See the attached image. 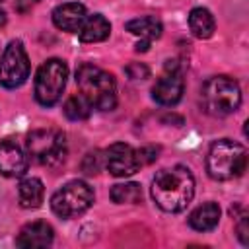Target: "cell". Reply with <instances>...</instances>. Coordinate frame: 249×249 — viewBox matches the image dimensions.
Here are the masks:
<instances>
[{
  "mask_svg": "<svg viewBox=\"0 0 249 249\" xmlns=\"http://www.w3.org/2000/svg\"><path fill=\"white\" fill-rule=\"evenodd\" d=\"M76 84L80 93L89 101L91 109L97 111H113L117 107V84L113 74L84 62L76 70Z\"/></svg>",
  "mask_w": 249,
  "mask_h": 249,
  "instance_id": "cell-2",
  "label": "cell"
},
{
  "mask_svg": "<svg viewBox=\"0 0 249 249\" xmlns=\"http://www.w3.org/2000/svg\"><path fill=\"white\" fill-rule=\"evenodd\" d=\"M124 29L132 35L138 37V43H136V53H146L150 49V43L154 39H160L161 37V31H163V25L158 18L154 16H142V18H134L130 21H126Z\"/></svg>",
  "mask_w": 249,
  "mask_h": 249,
  "instance_id": "cell-12",
  "label": "cell"
},
{
  "mask_svg": "<svg viewBox=\"0 0 249 249\" xmlns=\"http://www.w3.org/2000/svg\"><path fill=\"white\" fill-rule=\"evenodd\" d=\"M158 152H160V148H156V146H144V148H140V150H138L140 163H142V165H148V163L156 161V160H158Z\"/></svg>",
  "mask_w": 249,
  "mask_h": 249,
  "instance_id": "cell-23",
  "label": "cell"
},
{
  "mask_svg": "<svg viewBox=\"0 0 249 249\" xmlns=\"http://www.w3.org/2000/svg\"><path fill=\"white\" fill-rule=\"evenodd\" d=\"M54 239V230L43 222V220H35L25 224L18 237H16V245L23 247V249H33V247H49Z\"/></svg>",
  "mask_w": 249,
  "mask_h": 249,
  "instance_id": "cell-13",
  "label": "cell"
},
{
  "mask_svg": "<svg viewBox=\"0 0 249 249\" xmlns=\"http://www.w3.org/2000/svg\"><path fill=\"white\" fill-rule=\"evenodd\" d=\"M152 198L154 202L169 214L181 212L195 196V177L189 167L173 165L160 169L152 179Z\"/></svg>",
  "mask_w": 249,
  "mask_h": 249,
  "instance_id": "cell-1",
  "label": "cell"
},
{
  "mask_svg": "<svg viewBox=\"0 0 249 249\" xmlns=\"http://www.w3.org/2000/svg\"><path fill=\"white\" fill-rule=\"evenodd\" d=\"M29 78V58L21 41H10L0 56V86L16 89Z\"/></svg>",
  "mask_w": 249,
  "mask_h": 249,
  "instance_id": "cell-8",
  "label": "cell"
},
{
  "mask_svg": "<svg viewBox=\"0 0 249 249\" xmlns=\"http://www.w3.org/2000/svg\"><path fill=\"white\" fill-rule=\"evenodd\" d=\"M45 196L43 181L37 177H27L18 187V200L21 208H39Z\"/></svg>",
  "mask_w": 249,
  "mask_h": 249,
  "instance_id": "cell-17",
  "label": "cell"
},
{
  "mask_svg": "<svg viewBox=\"0 0 249 249\" xmlns=\"http://www.w3.org/2000/svg\"><path fill=\"white\" fill-rule=\"evenodd\" d=\"M247 165V150L243 144L222 138L216 140L206 156V171L214 181H230L239 177Z\"/></svg>",
  "mask_w": 249,
  "mask_h": 249,
  "instance_id": "cell-3",
  "label": "cell"
},
{
  "mask_svg": "<svg viewBox=\"0 0 249 249\" xmlns=\"http://www.w3.org/2000/svg\"><path fill=\"white\" fill-rule=\"evenodd\" d=\"M101 169V152L93 150L89 154H86L84 161H82V171L86 175H97Z\"/></svg>",
  "mask_w": 249,
  "mask_h": 249,
  "instance_id": "cell-21",
  "label": "cell"
},
{
  "mask_svg": "<svg viewBox=\"0 0 249 249\" xmlns=\"http://www.w3.org/2000/svg\"><path fill=\"white\" fill-rule=\"evenodd\" d=\"M105 167L113 177H128L136 173L142 163L138 158V150L130 144L115 142L105 150Z\"/></svg>",
  "mask_w": 249,
  "mask_h": 249,
  "instance_id": "cell-9",
  "label": "cell"
},
{
  "mask_svg": "<svg viewBox=\"0 0 249 249\" xmlns=\"http://www.w3.org/2000/svg\"><path fill=\"white\" fill-rule=\"evenodd\" d=\"M86 18V6L80 2H64L53 10V23L68 33H78Z\"/></svg>",
  "mask_w": 249,
  "mask_h": 249,
  "instance_id": "cell-14",
  "label": "cell"
},
{
  "mask_svg": "<svg viewBox=\"0 0 249 249\" xmlns=\"http://www.w3.org/2000/svg\"><path fill=\"white\" fill-rule=\"evenodd\" d=\"M37 2H39V0H16L14 6H16V10H18L19 14H27Z\"/></svg>",
  "mask_w": 249,
  "mask_h": 249,
  "instance_id": "cell-25",
  "label": "cell"
},
{
  "mask_svg": "<svg viewBox=\"0 0 249 249\" xmlns=\"http://www.w3.org/2000/svg\"><path fill=\"white\" fill-rule=\"evenodd\" d=\"M109 33H111V23L105 19V16L93 14V16H88L86 21L82 23L78 37L82 43H99V41H105Z\"/></svg>",
  "mask_w": 249,
  "mask_h": 249,
  "instance_id": "cell-16",
  "label": "cell"
},
{
  "mask_svg": "<svg viewBox=\"0 0 249 249\" xmlns=\"http://www.w3.org/2000/svg\"><path fill=\"white\" fill-rule=\"evenodd\" d=\"M6 21H8L6 12H4V10H0V27H4V25H6Z\"/></svg>",
  "mask_w": 249,
  "mask_h": 249,
  "instance_id": "cell-26",
  "label": "cell"
},
{
  "mask_svg": "<svg viewBox=\"0 0 249 249\" xmlns=\"http://www.w3.org/2000/svg\"><path fill=\"white\" fill-rule=\"evenodd\" d=\"M27 154L41 165H60L66 158V136L58 128H37L27 134Z\"/></svg>",
  "mask_w": 249,
  "mask_h": 249,
  "instance_id": "cell-5",
  "label": "cell"
},
{
  "mask_svg": "<svg viewBox=\"0 0 249 249\" xmlns=\"http://www.w3.org/2000/svg\"><path fill=\"white\" fill-rule=\"evenodd\" d=\"M202 109L212 117H228L241 105V88L230 76H212L200 89Z\"/></svg>",
  "mask_w": 249,
  "mask_h": 249,
  "instance_id": "cell-4",
  "label": "cell"
},
{
  "mask_svg": "<svg viewBox=\"0 0 249 249\" xmlns=\"http://www.w3.org/2000/svg\"><path fill=\"white\" fill-rule=\"evenodd\" d=\"M29 167V160L14 140H0V175L21 177Z\"/></svg>",
  "mask_w": 249,
  "mask_h": 249,
  "instance_id": "cell-11",
  "label": "cell"
},
{
  "mask_svg": "<svg viewBox=\"0 0 249 249\" xmlns=\"http://www.w3.org/2000/svg\"><path fill=\"white\" fill-rule=\"evenodd\" d=\"M220 206L216 202H204L189 214V226L196 231H212L220 222Z\"/></svg>",
  "mask_w": 249,
  "mask_h": 249,
  "instance_id": "cell-15",
  "label": "cell"
},
{
  "mask_svg": "<svg viewBox=\"0 0 249 249\" xmlns=\"http://www.w3.org/2000/svg\"><path fill=\"white\" fill-rule=\"evenodd\" d=\"M91 204H93V191L86 181H80V179L62 185L51 196L53 212L64 220L84 214Z\"/></svg>",
  "mask_w": 249,
  "mask_h": 249,
  "instance_id": "cell-7",
  "label": "cell"
},
{
  "mask_svg": "<svg viewBox=\"0 0 249 249\" xmlns=\"http://www.w3.org/2000/svg\"><path fill=\"white\" fill-rule=\"evenodd\" d=\"M189 27L196 39H210L216 31V21L210 10L206 8H193L189 12Z\"/></svg>",
  "mask_w": 249,
  "mask_h": 249,
  "instance_id": "cell-18",
  "label": "cell"
},
{
  "mask_svg": "<svg viewBox=\"0 0 249 249\" xmlns=\"http://www.w3.org/2000/svg\"><path fill=\"white\" fill-rule=\"evenodd\" d=\"M124 72L128 74L130 80H144V78L150 76V68L146 64H142V62H130V64H126Z\"/></svg>",
  "mask_w": 249,
  "mask_h": 249,
  "instance_id": "cell-22",
  "label": "cell"
},
{
  "mask_svg": "<svg viewBox=\"0 0 249 249\" xmlns=\"http://www.w3.org/2000/svg\"><path fill=\"white\" fill-rule=\"evenodd\" d=\"M111 200L117 204H138L142 200V187L138 183H117L111 187Z\"/></svg>",
  "mask_w": 249,
  "mask_h": 249,
  "instance_id": "cell-19",
  "label": "cell"
},
{
  "mask_svg": "<svg viewBox=\"0 0 249 249\" xmlns=\"http://www.w3.org/2000/svg\"><path fill=\"white\" fill-rule=\"evenodd\" d=\"M185 89V80L181 76V70H165L161 78L152 88V99L163 107H173L181 101Z\"/></svg>",
  "mask_w": 249,
  "mask_h": 249,
  "instance_id": "cell-10",
  "label": "cell"
},
{
  "mask_svg": "<svg viewBox=\"0 0 249 249\" xmlns=\"http://www.w3.org/2000/svg\"><path fill=\"white\" fill-rule=\"evenodd\" d=\"M62 111H64L66 119H70V121H84L91 115V105L82 93H78V95H70L64 101Z\"/></svg>",
  "mask_w": 249,
  "mask_h": 249,
  "instance_id": "cell-20",
  "label": "cell"
},
{
  "mask_svg": "<svg viewBox=\"0 0 249 249\" xmlns=\"http://www.w3.org/2000/svg\"><path fill=\"white\" fill-rule=\"evenodd\" d=\"M235 230H237L239 241H241L243 245H249V228H247V214H245V212H243L241 216H237V226H235Z\"/></svg>",
  "mask_w": 249,
  "mask_h": 249,
  "instance_id": "cell-24",
  "label": "cell"
},
{
  "mask_svg": "<svg viewBox=\"0 0 249 249\" xmlns=\"http://www.w3.org/2000/svg\"><path fill=\"white\" fill-rule=\"evenodd\" d=\"M68 78V66L60 58H49L45 60L37 74H35V99L43 107H53L66 86Z\"/></svg>",
  "mask_w": 249,
  "mask_h": 249,
  "instance_id": "cell-6",
  "label": "cell"
}]
</instances>
